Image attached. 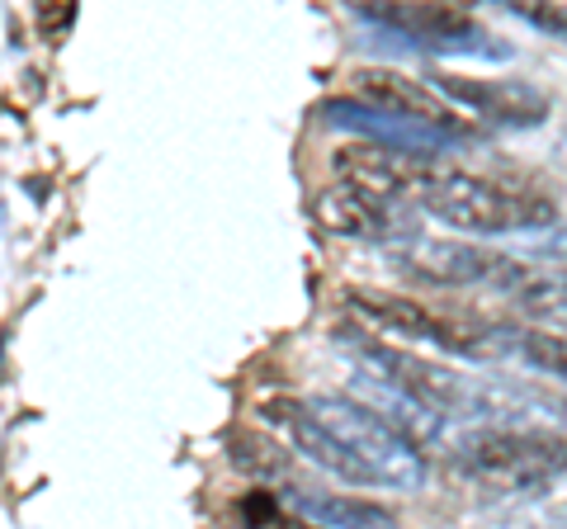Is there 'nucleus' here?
Masks as SVG:
<instances>
[{"instance_id":"2","label":"nucleus","mask_w":567,"mask_h":529,"mask_svg":"<svg viewBox=\"0 0 567 529\" xmlns=\"http://www.w3.org/2000/svg\"><path fill=\"white\" fill-rule=\"evenodd\" d=\"M416 208L431 214L435 222H450L458 232H477V237L529 232V227L554 222V199L511 189L502 180L458 170L450 162H431V170H425V180H421V194H416Z\"/></svg>"},{"instance_id":"9","label":"nucleus","mask_w":567,"mask_h":529,"mask_svg":"<svg viewBox=\"0 0 567 529\" xmlns=\"http://www.w3.org/2000/svg\"><path fill=\"white\" fill-rule=\"evenodd\" d=\"M350 85H354V100L369 104L379 114H393V118H412V123H425V128H440L450 143H468L473 128L458 118L445 100H440L431 85L416 81V76H402V72H388V66H360L350 72Z\"/></svg>"},{"instance_id":"13","label":"nucleus","mask_w":567,"mask_h":529,"mask_svg":"<svg viewBox=\"0 0 567 529\" xmlns=\"http://www.w3.org/2000/svg\"><path fill=\"white\" fill-rule=\"evenodd\" d=\"M265 416H270L275 426L293 439V449H298V454L312 458L317 468H327L331 478H341V483H350V487H374V483H369V473H364L360 464H354V458H350L341 445H336V439H331L322 426H317L312 412H308L298 397L265 402Z\"/></svg>"},{"instance_id":"6","label":"nucleus","mask_w":567,"mask_h":529,"mask_svg":"<svg viewBox=\"0 0 567 529\" xmlns=\"http://www.w3.org/2000/svg\"><path fill=\"white\" fill-rule=\"evenodd\" d=\"M354 14L425 52H458V58H492V62L511 58V48L458 6H421V0L388 6V0H369V6H354Z\"/></svg>"},{"instance_id":"8","label":"nucleus","mask_w":567,"mask_h":529,"mask_svg":"<svg viewBox=\"0 0 567 529\" xmlns=\"http://www.w3.org/2000/svg\"><path fill=\"white\" fill-rule=\"evenodd\" d=\"M312 214H317V222H322L327 232L350 237V241H388V246H402V241H416L421 237L416 208L388 204V199H379V194L341 185V180L317 194Z\"/></svg>"},{"instance_id":"16","label":"nucleus","mask_w":567,"mask_h":529,"mask_svg":"<svg viewBox=\"0 0 567 529\" xmlns=\"http://www.w3.org/2000/svg\"><path fill=\"white\" fill-rule=\"evenodd\" d=\"M293 510L327 529H406L398 516H388L383 506L360 501V497H308V491H298Z\"/></svg>"},{"instance_id":"14","label":"nucleus","mask_w":567,"mask_h":529,"mask_svg":"<svg viewBox=\"0 0 567 529\" xmlns=\"http://www.w3.org/2000/svg\"><path fill=\"white\" fill-rule=\"evenodd\" d=\"M322 118L336 123V128H354V133L374 137V143H383V147H398V152H425V156H435L440 147H450V137L440 133V128H425V123H412V118L379 114V110H369V104L341 100V95L322 104Z\"/></svg>"},{"instance_id":"7","label":"nucleus","mask_w":567,"mask_h":529,"mask_svg":"<svg viewBox=\"0 0 567 529\" xmlns=\"http://www.w3.org/2000/svg\"><path fill=\"white\" fill-rule=\"evenodd\" d=\"M393 264L406 279H421L431 289H502L511 274V256L487 251L473 241H435V237H416L393 246Z\"/></svg>"},{"instance_id":"22","label":"nucleus","mask_w":567,"mask_h":529,"mask_svg":"<svg viewBox=\"0 0 567 529\" xmlns=\"http://www.w3.org/2000/svg\"><path fill=\"white\" fill-rule=\"evenodd\" d=\"M76 20V6H62V10H52V6H39V24L52 33V39H58V33Z\"/></svg>"},{"instance_id":"1","label":"nucleus","mask_w":567,"mask_h":529,"mask_svg":"<svg viewBox=\"0 0 567 529\" xmlns=\"http://www.w3.org/2000/svg\"><path fill=\"white\" fill-rule=\"evenodd\" d=\"M336 341L354 360L360 374H374L383 383L406 387L412 397H421L431 412L445 421H468V426H525V421H554L567 416V402L535 393L525 383H492V378H473L458 374L450 364L421 360L412 350L398 345H379L374 336L354 326H336Z\"/></svg>"},{"instance_id":"12","label":"nucleus","mask_w":567,"mask_h":529,"mask_svg":"<svg viewBox=\"0 0 567 529\" xmlns=\"http://www.w3.org/2000/svg\"><path fill=\"white\" fill-rule=\"evenodd\" d=\"M350 397L360 402V407H369L379 421H388L402 439H412L416 449H440V445H450V421L440 416V412H431L421 397H412L406 387H398V383H383V378H374V374H360L354 369V378H350Z\"/></svg>"},{"instance_id":"15","label":"nucleus","mask_w":567,"mask_h":529,"mask_svg":"<svg viewBox=\"0 0 567 529\" xmlns=\"http://www.w3.org/2000/svg\"><path fill=\"white\" fill-rule=\"evenodd\" d=\"M511 303H520L535 317H567V264H525L516 260L506 284L496 289Z\"/></svg>"},{"instance_id":"20","label":"nucleus","mask_w":567,"mask_h":529,"mask_svg":"<svg viewBox=\"0 0 567 529\" xmlns=\"http://www.w3.org/2000/svg\"><path fill=\"white\" fill-rule=\"evenodd\" d=\"M506 529H567V516H563V510L529 506V510H516V516H506Z\"/></svg>"},{"instance_id":"5","label":"nucleus","mask_w":567,"mask_h":529,"mask_svg":"<svg viewBox=\"0 0 567 529\" xmlns=\"http://www.w3.org/2000/svg\"><path fill=\"white\" fill-rule=\"evenodd\" d=\"M454 454L520 497H544L558 478H567V439L544 426H473Z\"/></svg>"},{"instance_id":"10","label":"nucleus","mask_w":567,"mask_h":529,"mask_svg":"<svg viewBox=\"0 0 567 529\" xmlns=\"http://www.w3.org/2000/svg\"><path fill=\"white\" fill-rule=\"evenodd\" d=\"M431 162H440V156L398 152V147H383V143H354V147H341L331 156V170L341 185L369 189L388 204L416 208V194H421V180H425V170H431Z\"/></svg>"},{"instance_id":"19","label":"nucleus","mask_w":567,"mask_h":529,"mask_svg":"<svg viewBox=\"0 0 567 529\" xmlns=\"http://www.w3.org/2000/svg\"><path fill=\"white\" fill-rule=\"evenodd\" d=\"M506 10L516 20L535 24L548 39H567V6H544V0H506Z\"/></svg>"},{"instance_id":"4","label":"nucleus","mask_w":567,"mask_h":529,"mask_svg":"<svg viewBox=\"0 0 567 529\" xmlns=\"http://www.w3.org/2000/svg\"><path fill=\"white\" fill-rule=\"evenodd\" d=\"M303 407L312 412L317 426L369 473L374 487H383V491H421L425 487V454L412 445V439H402L388 421H379L369 407H360L350 393L303 397Z\"/></svg>"},{"instance_id":"17","label":"nucleus","mask_w":567,"mask_h":529,"mask_svg":"<svg viewBox=\"0 0 567 529\" xmlns=\"http://www.w3.org/2000/svg\"><path fill=\"white\" fill-rule=\"evenodd\" d=\"M227 458L251 473V478H284L289 473V449H279L275 439H265L256 431H233L227 435Z\"/></svg>"},{"instance_id":"11","label":"nucleus","mask_w":567,"mask_h":529,"mask_svg":"<svg viewBox=\"0 0 567 529\" xmlns=\"http://www.w3.org/2000/svg\"><path fill=\"white\" fill-rule=\"evenodd\" d=\"M431 91H440L445 100L464 104L477 118L496 123V128H539L548 118V95L529 81H473V76H454V72H435Z\"/></svg>"},{"instance_id":"21","label":"nucleus","mask_w":567,"mask_h":529,"mask_svg":"<svg viewBox=\"0 0 567 529\" xmlns=\"http://www.w3.org/2000/svg\"><path fill=\"white\" fill-rule=\"evenodd\" d=\"M529 251L544 260H567V227H548L544 237H529Z\"/></svg>"},{"instance_id":"18","label":"nucleus","mask_w":567,"mask_h":529,"mask_svg":"<svg viewBox=\"0 0 567 529\" xmlns=\"http://www.w3.org/2000/svg\"><path fill=\"white\" fill-rule=\"evenodd\" d=\"M516 360H525L529 369H539L548 378L567 383V336H548V331H520V350Z\"/></svg>"},{"instance_id":"3","label":"nucleus","mask_w":567,"mask_h":529,"mask_svg":"<svg viewBox=\"0 0 567 529\" xmlns=\"http://www.w3.org/2000/svg\"><path fill=\"white\" fill-rule=\"evenodd\" d=\"M350 308L369 317L374 326L393 331L402 341H425L435 350H450L458 360H511L520 350V331L525 326H506V322H487V317H458V312H435L416 303V298H398V293H350Z\"/></svg>"}]
</instances>
